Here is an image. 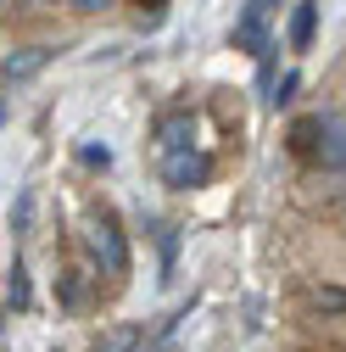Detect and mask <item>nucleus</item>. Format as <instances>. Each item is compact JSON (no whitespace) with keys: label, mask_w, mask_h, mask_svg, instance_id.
<instances>
[{"label":"nucleus","mask_w":346,"mask_h":352,"mask_svg":"<svg viewBox=\"0 0 346 352\" xmlns=\"http://www.w3.org/2000/svg\"><path fill=\"white\" fill-rule=\"evenodd\" d=\"M135 6H146V12H162V6H168V0H135Z\"/></svg>","instance_id":"nucleus-12"},{"label":"nucleus","mask_w":346,"mask_h":352,"mask_svg":"<svg viewBox=\"0 0 346 352\" xmlns=\"http://www.w3.org/2000/svg\"><path fill=\"white\" fill-rule=\"evenodd\" d=\"M78 12H106V0H73Z\"/></svg>","instance_id":"nucleus-11"},{"label":"nucleus","mask_w":346,"mask_h":352,"mask_svg":"<svg viewBox=\"0 0 346 352\" xmlns=\"http://www.w3.org/2000/svg\"><path fill=\"white\" fill-rule=\"evenodd\" d=\"M140 336H146L140 324H123V330H112L106 341H95V352H135V346H140Z\"/></svg>","instance_id":"nucleus-6"},{"label":"nucleus","mask_w":346,"mask_h":352,"mask_svg":"<svg viewBox=\"0 0 346 352\" xmlns=\"http://www.w3.org/2000/svg\"><path fill=\"white\" fill-rule=\"evenodd\" d=\"M162 179H168V190H201V185L212 179V162H207L201 151H190V146H168Z\"/></svg>","instance_id":"nucleus-2"},{"label":"nucleus","mask_w":346,"mask_h":352,"mask_svg":"<svg viewBox=\"0 0 346 352\" xmlns=\"http://www.w3.org/2000/svg\"><path fill=\"white\" fill-rule=\"evenodd\" d=\"M268 17H274V0H246V12L235 23V51L268 56Z\"/></svg>","instance_id":"nucleus-3"},{"label":"nucleus","mask_w":346,"mask_h":352,"mask_svg":"<svg viewBox=\"0 0 346 352\" xmlns=\"http://www.w3.org/2000/svg\"><path fill=\"white\" fill-rule=\"evenodd\" d=\"M296 90H301V78H296V73H285V78H279V90H274V107H285Z\"/></svg>","instance_id":"nucleus-9"},{"label":"nucleus","mask_w":346,"mask_h":352,"mask_svg":"<svg viewBox=\"0 0 346 352\" xmlns=\"http://www.w3.org/2000/svg\"><path fill=\"white\" fill-rule=\"evenodd\" d=\"M45 56H51V51H39V45H28V51H12V56H6V84H23V78H34L39 67H45Z\"/></svg>","instance_id":"nucleus-5"},{"label":"nucleus","mask_w":346,"mask_h":352,"mask_svg":"<svg viewBox=\"0 0 346 352\" xmlns=\"http://www.w3.org/2000/svg\"><path fill=\"white\" fill-rule=\"evenodd\" d=\"M313 307H346V291H313Z\"/></svg>","instance_id":"nucleus-10"},{"label":"nucleus","mask_w":346,"mask_h":352,"mask_svg":"<svg viewBox=\"0 0 346 352\" xmlns=\"http://www.w3.org/2000/svg\"><path fill=\"white\" fill-rule=\"evenodd\" d=\"M90 257H95V269L101 274H128V241H123V224L112 212H95L90 218Z\"/></svg>","instance_id":"nucleus-1"},{"label":"nucleus","mask_w":346,"mask_h":352,"mask_svg":"<svg viewBox=\"0 0 346 352\" xmlns=\"http://www.w3.org/2000/svg\"><path fill=\"white\" fill-rule=\"evenodd\" d=\"M78 162H84V168H112V146H106V140H84Z\"/></svg>","instance_id":"nucleus-7"},{"label":"nucleus","mask_w":346,"mask_h":352,"mask_svg":"<svg viewBox=\"0 0 346 352\" xmlns=\"http://www.w3.org/2000/svg\"><path fill=\"white\" fill-rule=\"evenodd\" d=\"M313 34H319V0H301L296 17H290V51H308Z\"/></svg>","instance_id":"nucleus-4"},{"label":"nucleus","mask_w":346,"mask_h":352,"mask_svg":"<svg viewBox=\"0 0 346 352\" xmlns=\"http://www.w3.org/2000/svg\"><path fill=\"white\" fill-rule=\"evenodd\" d=\"M6 302H12V307H28V285H23V269H12V285H6Z\"/></svg>","instance_id":"nucleus-8"}]
</instances>
